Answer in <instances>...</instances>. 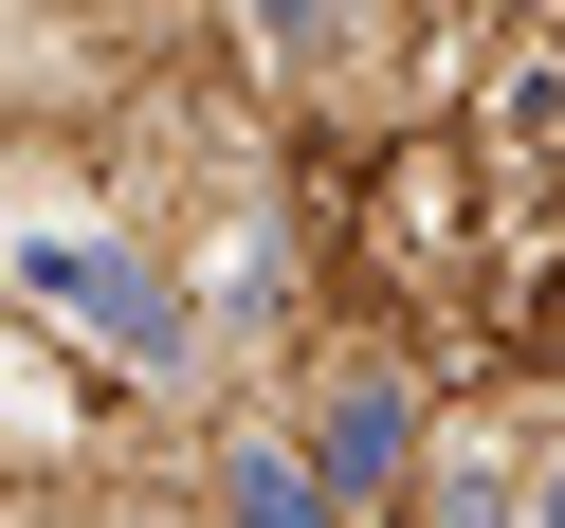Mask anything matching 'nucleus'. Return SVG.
I'll use <instances>...</instances> for the list:
<instances>
[{"mask_svg": "<svg viewBox=\"0 0 565 528\" xmlns=\"http://www.w3.org/2000/svg\"><path fill=\"white\" fill-rule=\"evenodd\" d=\"M547 528H565V474H547Z\"/></svg>", "mask_w": 565, "mask_h": 528, "instance_id": "nucleus-2", "label": "nucleus"}, {"mask_svg": "<svg viewBox=\"0 0 565 528\" xmlns=\"http://www.w3.org/2000/svg\"><path fill=\"white\" fill-rule=\"evenodd\" d=\"M38 292H74V328H92V346H147V365H164V292H147L128 256H92V237H55V256H38Z\"/></svg>", "mask_w": 565, "mask_h": 528, "instance_id": "nucleus-1", "label": "nucleus"}]
</instances>
